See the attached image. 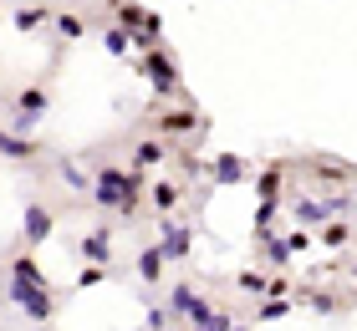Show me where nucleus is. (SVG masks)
I'll use <instances>...</instances> for the list:
<instances>
[{
  "label": "nucleus",
  "instance_id": "f257e3e1",
  "mask_svg": "<svg viewBox=\"0 0 357 331\" xmlns=\"http://www.w3.org/2000/svg\"><path fill=\"white\" fill-rule=\"evenodd\" d=\"M10 301L26 311L31 321H46L52 316V295H46V280H41V270L31 265L26 255L10 265Z\"/></svg>",
  "mask_w": 357,
  "mask_h": 331
},
{
  "label": "nucleus",
  "instance_id": "f03ea898",
  "mask_svg": "<svg viewBox=\"0 0 357 331\" xmlns=\"http://www.w3.org/2000/svg\"><path fill=\"white\" fill-rule=\"evenodd\" d=\"M92 194H97V204H107V209H133V178H128V174H118V169H102V174H97L92 178Z\"/></svg>",
  "mask_w": 357,
  "mask_h": 331
},
{
  "label": "nucleus",
  "instance_id": "7ed1b4c3",
  "mask_svg": "<svg viewBox=\"0 0 357 331\" xmlns=\"http://www.w3.org/2000/svg\"><path fill=\"white\" fill-rule=\"evenodd\" d=\"M143 77H149V87L158 92V97H169L174 87H178V72H174V61L158 52V46H149L143 52Z\"/></svg>",
  "mask_w": 357,
  "mask_h": 331
},
{
  "label": "nucleus",
  "instance_id": "20e7f679",
  "mask_svg": "<svg viewBox=\"0 0 357 331\" xmlns=\"http://www.w3.org/2000/svg\"><path fill=\"white\" fill-rule=\"evenodd\" d=\"M169 311H178V316H189L194 326H199L204 316H209V306L199 301V295H194L189 286H174V295H169Z\"/></svg>",
  "mask_w": 357,
  "mask_h": 331
},
{
  "label": "nucleus",
  "instance_id": "39448f33",
  "mask_svg": "<svg viewBox=\"0 0 357 331\" xmlns=\"http://www.w3.org/2000/svg\"><path fill=\"white\" fill-rule=\"evenodd\" d=\"M52 240V214L41 204H26V245H46Z\"/></svg>",
  "mask_w": 357,
  "mask_h": 331
},
{
  "label": "nucleus",
  "instance_id": "423d86ee",
  "mask_svg": "<svg viewBox=\"0 0 357 331\" xmlns=\"http://www.w3.org/2000/svg\"><path fill=\"white\" fill-rule=\"evenodd\" d=\"M189 245H194L189 229H184V224H169V229H164V245H158V250H164L169 260H184V255H189Z\"/></svg>",
  "mask_w": 357,
  "mask_h": 331
},
{
  "label": "nucleus",
  "instance_id": "0eeeda50",
  "mask_svg": "<svg viewBox=\"0 0 357 331\" xmlns=\"http://www.w3.org/2000/svg\"><path fill=\"white\" fill-rule=\"evenodd\" d=\"M82 255H87L92 265H107V260H112V240H107V229H97V235L82 240Z\"/></svg>",
  "mask_w": 357,
  "mask_h": 331
},
{
  "label": "nucleus",
  "instance_id": "6e6552de",
  "mask_svg": "<svg viewBox=\"0 0 357 331\" xmlns=\"http://www.w3.org/2000/svg\"><path fill=\"white\" fill-rule=\"evenodd\" d=\"M240 178H245V163H240L235 153L215 158V184H240Z\"/></svg>",
  "mask_w": 357,
  "mask_h": 331
},
{
  "label": "nucleus",
  "instance_id": "1a4fd4ad",
  "mask_svg": "<svg viewBox=\"0 0 357 331\" xmlns=\"http://www.w3.org/2000/svg\"><path fill=\"white\" fill-rule=\"evenodd\" d=\"M158 270H164V250H158V245H149V250L138 255V275L153 286V280H158Z\"/></svg>",
  "mask_w": 357,
  "mask_h": 331
},
{
  "label": "nucleus",
  "instance_id": "9d476101",
  "mask_svg": "<svg viewBox=\"0 0 357 331\" xmlns=\"http://www.w3.org/2000/svg\"><path fill=\"white\" fill-rule=\"evenodd\" d=\"M158 128L164 132H189L194 128V107H178V112H169V118H158Z\"/></svg>",
  "mask_w": 357,
  "mask_h": 331
},
{
  "label": "nucleus",
  "instance_id": "9b49d317",
  "mask_svg": "<svg viewBox=\"0 0 357 331\" xmlns=\"http://www.w3.org/2000/svg\"><path fill=\"white\" fill-rule=\"evenodd\" d=\"M0 153H6V158H31L36 148H31V138H10V132H0Z\"/></svg>",
  "mask_w": 357,
  "mask_h": 331
},
{
  "label": "nucleus",
  "instance_id": "f8f14e48",
  "mask_svg": "<svg viewBox=\"0 0 357 331\" xmlns=\"http://www.w3.org/2000/svg\"><path fill=\"white\" fill-rule=\"evenodd\" d=\"M327 214H332V209L317 204V199H301V204H296V220H301V224H321Z\"/></svg>",
  "mask_w": 357,
  "mask_h": 331
},
{
  "label": "nucleus",
  "instance_id": "ddd939ff",
  "mask_svg": "<svg viewBox=\"0 0 357 331\" xmlns=\"http://www.w3.org/2000/svg\"><path fill=\"white\" fill-rule=\"evenodd\" d=\"M158 158H164V148H158V143H138V148H133V163H138V169H149V163H158Z\"/></svg>",
  "mask_w": 357,
  "mask_h": 331
},
{
  "label": "nucleus",
  "instance_id": "4468645a",
  "mask_svg": "<svg viewBox=\"0 0 357 331\" xmlns=\"http://www.w3.org/2000/svg\"><path fill=\"white\" fill-rule=\"evenodd\" d=\"M240 291H250V295H271V280H266V275H255V270H245V275H240Z\"/></svg>",
  "mask_w": 357,
  "mask_h": 331
},
{
  "label": "nucleus",
  "instance_id": "2eb2a0df",
  "mask_svg": "<svg viewBox=\"0 0 357 331\" xmlns=\"http://www.w3.org/2000/svg\"><path fill=\"white\" fill-rule=\"evenodd\" d=\"M261 250H266V260H271V265H281V260L291 255V245H286V240H266Z\"/></svg>",
  "mask_w": 357,
  "mask_h": 331
},
{
  "label": "nucleus",
  "instance_id": "dca6fc26",
  "mask_svg": "<svg viewBox=\"0 0 357 331\" xmlns=\"http://www.w3.org/2000/svg\"><path fill=\"white\" fill-rule=\"evenodd\" d=\"M61 178H67V184H72V189H87V174H82V169H77V163H61Z\"/></svg>",
  "mask_w": 357,
  "mask_h": 331
},
{
  "label": "nucleus",
  "instance_id": "f3484780",
  "mask_svg": "<svg viewBox=\"0 0 357 331\" xmlns=\"http://www.w3.org/2000/svg\"><path fill=\"white\" fill-rule=\"evenodd\" d=\"M102 41H107V52H112V56H123V52H128V31H107Z\"/></svg>",
  "mask_w": 357,
  "mask_h": 331
},
{
  "label": "nucleus",
  "instance_id": "a211bd4d",
  "mask_svg": "<svg viewBox=\"0 0 357 331\" xmlns=\"http://www.w3.org/2000/svg\"><path fill=\"white\" fill-rule=\"evenodd\" d=\"M286 316V301H281V295H275V301H266L261 306V321H281Z\"/></svg>",
  "mask_w": 357,
  "mask_h": 331
},
{
  "label": "nucleus",
  "instance_id": "6ab92c4d",
  "mask_svg": "<svg viewBox=\"0 0 357 331\" xmlns=\"http://www.w3.org/2000/svg\"><path fill=\"white\" fill-rule=\"evenodd\" d=\"M174 199H178V194H174L169 184H158V189H153V209H174Z\"/></svg>",
  "mask_w": 357,
  "mask_h": 331
},
{
  "label": "nucleus",
  "instance_id": "aec40b11",
  "mask_svg": "<svg viewBox=\"0 0 357 331\" xmlns=\"http://www.w3.org/2000/svg\"><path fill=\"white\" fill-rule=\"evenodd\" d=\"M61 36H67V41H77V36H82V21H77V15H61Z\"/></svg>",
  "mask_w": 357,
  "mask_h": 331
},
{
  "label": "nucleus",
  "instance_id": "412c9836",
  "mask_svg": "<svg viewBox=\"0 0 357 331\" xmlns=\"http://www.w3.org/2000/svg\"><path fill=\"white\" fill-rule=\"evenodd\" d=\"M199 331H230V316H215V311H209V316L199 321Z\"/></svg>",
  "mask_w": 357,
  "mask_h": 331
},
{
  "label": "nucleus",
  "instance_id": "4be33fe9",
  "mask_svg": "<svg viewBox=\"0 0 357 331\" xmlns=\"http://www.w3.org/2000/svg\"><path fill=\"white\" fill-rule=\"evenodd\" d=\"M164 326H169V311L153 306V311H149V331H164Z\"/></svg>",
  "mask_w": 357,
  "mask_h": 331
},
{
  "label": "nucleus",
  "instance_id": "5701e85b",
  "mask_svg": "<svg viewBox=\"0 0 357 331\" xmlns=\"http://www.w3.org/2000/svg\"><path fill=\"white\" fill-rule=\"evenodd\" d=\"M15 26H21V31H31V26H41V10H21V15H15Z\"/></svg>",
  "mask_w": 357,
  "mask_h": 331
},
{
  "label": "nucleus",
  "instance_id": "b1692460",
  "mask_svg": "<svg viewBox=\"0 0 357 331\" xmlns=\"http://www.w3.org/2000/svg\"><path fill=\"white\" fill-rule=\"evenodd\" d=\"M275 189H281V174H266V178H261V194L275 199Z\"/></svg>",
  "mask_w": 357,
  "mask_h": 331
},
{
  "label": "nucleus",
  "instance_id": "393cba45",
  "mask_svg": "<svg viewBox=\"0 0 357 331\" xmlns=\"http://www.w3.org/2000/svg\"><path fill=\"white\" fill-rule=\"evenodd\" d=\"M123 21H128V26H143V21H149V15H143L138 6H123Z\"/></svg>",
  "mask_w": 357,
  "mask_h": 331
},
{
  "label": "nucleus",
  "instance_id": "a878e982",
  "mask_svg": "<svg viewBox=\"0 0 357 331\" xmlns=\"http://www.w3.org/2000/svg\"><path fill=\"white\" fill-rule=\"evenodd\" d=\"M352 270H357V265H352Z\"/></svg>",
  "mask_w": 357,
  "mask_h": 331
}]
</instances>
